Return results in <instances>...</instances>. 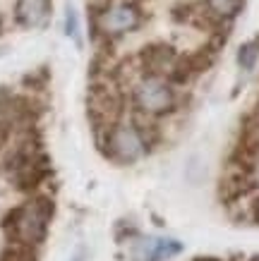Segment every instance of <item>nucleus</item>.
<instances>
[{
	"label": "nucleus",
	"mask_w": 259,
	"mask_h": 261,
	"mask_svg": "<svg viewBox=\"0 0 259 261\" xmlns=\"http://www.w3.org/2000/svg\"><path fill=\"white\" fill-rule=\"evenodd\" d=\"M55 216V201L46 194H34L24 204L10 208L3 218V232L10 242L39 247L48 238V225Z\"/></svg>",
	"instance_id": "obj_1"
},
{
	"label": "nucleus",
	"mask_w": 259,
	"mask_h": 261,
	"mask_svg": "<svg viewBox=\"0 0 259 261\" xmlns=\"http://www.w3.org/2000/svg\"><path fill=\"white\" fill-rule=\"evenodd\" d=\"M96 129V146L103 156L118 166H134L137 161H142L151 151L149 139L144 137L139 125L130 120H118L103 127H94Z\"/></svg>",
	"instance_id": "obj_2"
},
{
	"label": "nucleus",
	"mask_w": 259,
	"mask_h": 261,
	"mask_svg": "<svg viewBox=\"0 0 259 261\" xmlns=\"http://www.w3.org/2000/svg\"><path fill=\"white\" fill-rule=\"evenodd\" d=\"M144 24V10L139 0L125 3H106V5H89V29L99 43L118 41L125 34L137 32Z\"/></svg>",
	"instance_id": "obj_3"
},
{
	"label": "nucleus",
	"mask_w": 259,
	"mask_h": 261,
	"mask_svg": "<svg viewBox=\"0 0 259 261\" xmlns=\"http://www.w3.org/2000/svg\"><path fill=\"white\" fill-rule=\"evenodd\" d=\"M130 103L134 106V113L158 120L178 108V91L166 77L142 74L130 89Z\"/></svg>",
	"instance_id": "obj_4"
},
{
	"label": "nucleus",
	"mask_w": 259,
	"mask_h": 261,
	"mask_svg": "<svg viewBox=\"0 0 259 261\" xmlns=\"http://www.w3.org/2000/svg\"><path fill=\"white\" fill-rule=\"evenodd\" d=\"M182 252V242L175 238H142L130 240L127 259L130 261H168Z\"/></svg>",
	"instance_id": "obj_5"
},
{
	"label": "nucleus",
	"mask_w": 259,
	"mask_h": 261,
	"mask_svg": "<svg viewBox=\"0 0 259 261\" xmlns=\"http://www.w3.org/2000/svg\"><path fill=\"white\" fill-rule=\"evenodd\" d=\"M180 53L163 41H154L139 48L137 53V67L142 74H154V77H168L173 65L178 63Z\"/></svg>",
	"instance_id": "obj_6"
},
{
	"label": "nucleus",
	"mask_w": 259,
	"mask_h": 261,
	"mask_svg": "<svg viewBox=\"0 0 259 261\" xmlns=\"http://www.w3.org/2000/svg\"><path fill=\"white\" fill-rule=\"evenodd\" d=\"M51 15V0H17L15 5V19L19 27L36 29L43 27Z\"/></svg>",
	"instance_id": "obj_7"
},
{
	"label": "nucleus",
	"mask_w": 259,
	"mask_h": 261,
	"mask_svg": "<svg viewBox=\"0 0 259 261\" xmlns=\"http://www.w3.org/2000/svg\"><path fill=\"white\" fill-rule=\"evenodd\" d=\"M243 8H245V0H204V10L221 24L236 19L243 12Z\"/></svg>",
	"instance_id": "obj_8"
},
{
	"label": "nucleus",
	"mask_w": 259,
	"mask_h": 261,
	"mask_svg": "<svg viewBox=\"0 0 259 261\" xmlns=\"http://www.w3.org/2000/svg\"><path fill=\"white\" fill-rule=\"evenodd\" d=\"M0 261H39V256H36V247L22 245V242H10L0 252Z\"/></svg>",
	"instance_id": "obj_9"
},
{
	"label": "nucleus",
	"mask_w": 259,
	"mask_h": 261,
	"mask_svg": "<svg viewBox=\"0 0 259 261\" xmlns=\"http://www.w3.org/2000/svg\"><path fill=\"white\" fill-rule=\"evenodd\" d=\"M259 60V41H247L238 50V65L243 70H252Z\"/></svg>",
	"instance_id": "obj_10"
},
{
	"label": "nucleus",
	"mask_w": 259,
	"mask_h": 261,
	"mask_svg": "<svg viewBox=\"0 0 259 261\" xmlns=\"http://www.w3.org/2000/svg\"><path fill=\"white\" fill-rule=\"evenodd\" d=\"M65 29H67V36H72L77 43H82V39H79V27H77V15H75L72 8H67V15H65Z\"/></svg>",
	"instance_id": "obj_11"
},
{
	"label": "nucleus",
	"mask_w": 259,
	"mask_h": 261,
	"mask_svg": "<svg viewBox=\"0 0 259 261\" xmlns=\"http://www.w3.org/2000/svg\"><path fill=\"white\" fill-rule=\"evenodd\" d=\"M195 261H221V259H216V256H197Z\"/></svg>",
	"instance_id": "obj_12"
},
{
	"label": "nucleus",
	"mask_w": 259,
	"mask_h": 261,
	"mask_svg": "<svg viewBox=\"0 0 259 261\" xmlns=\"http://www.w3.org/2000/svg\"><path fill=\"white\" fill-rule=\"evenodd\" d=\"M254 221L259 223V199H257V204H254Z\"/></svg>",
	"instance_id": "obj_13"
},
{
	"label": "nucleus",
	"mask_w": 259,
	"mask_h": 261,
	"mask_svg": "<svg viewBox=\"0 0 259 261\" xmlns=\"http://www.w3.org/2000/svg\"><path fill=\"white\" fill-rule=\"evenodd\" d=\"M250 261H259V256H252V259Z\"/></svg>",
	"instance_id": "obj_14"
}]
</instances>
